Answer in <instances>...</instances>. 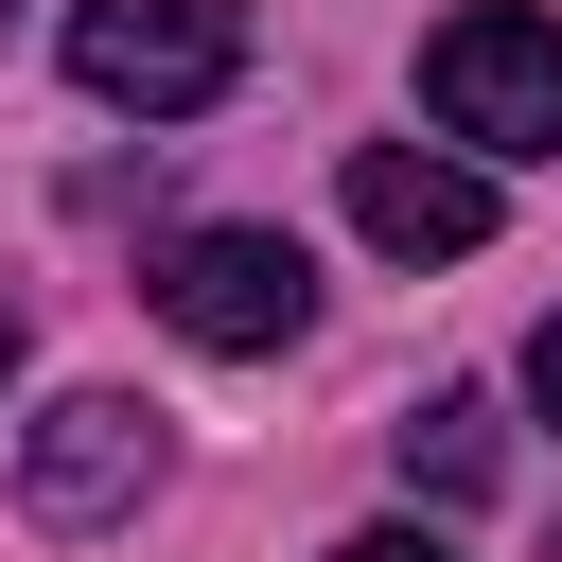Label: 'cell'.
<instances>
[{"instance_id": "obj_5", "label": "cell", "mask_w": 562, "mask_h": 562, "mask_svg": "<svg viewBox=\"0 0 562 562\" xmlns=\"http://www.w3.org/2000/svg\"><path fill=\"white\" fill-rule=\"evenodd\" d=\"M351 228L386 263H457L492 246V158H422V140H351Z\"/></svg>"}, {"instance_id": "obj_2", "label": "cell", "mask_w": 562, "mask_h": 562, "mask_svg": "<svg viewBox=\"0 0 562 562\" xmlns=\"http://www.w3.org/2000/svg\"><path fill=\"white\" fill-rule=\"evenodd\" d=\"M228 70H246V0H70V88L88 105L193 123V105H228Z\"/></svg>"}, {"instance_id": "obj_7", "label": "cell", "mask_w": 562, "mask_h": 562, "mask_svg": "<svg viewBox=\"0 0 562 562\" xmlns=\"http://www.w3.org/2000/svg\"><path fill=\"white\" fill-rule=\"evenodd\" d=\"M334 562H457V544H439V527H422V509H404V527H351V544H334Z\"/></svg>"}, {"instance_id": "obj_4", "label": "cell", "mask_w": 562, "mask_h": 562, "mask_svg": "<svg viewBox=\"0 0 562 562\" xmlns=\"http://www.w3.org/2000/svg\"><path fill=\"white\" fill-rule=\"evenodd\" d=\"M140 492H158V404H123V386H70L18 439V509L35 527H123Z\"/></svg>"}, {"instance_id": "obj_1", "label": "cell", "mask_w": 562, "mask_h": 562, "mask_svg": "<svg viewBox=\"0 0 562 562\" xmlns=\"http://www.w3.org/2000/svg\"><path fill=\"white\" fill-rule=\"evenodd\" d=\"M422 105H439V140H474V158H562V18H527V0L439 18V35H422Z\"/></svg>"}, {"instance_id": "obj_3", "label": "cell", "mask_w": 562, "mask_h": 562, "mask_svg": "<svg viewBox=\"0 0 562 562\" xmlns=\"http://www.w3.org/2000/svg\"><path fill=\"white\" fill-rule=\"evenodd\" d=\"M140 299H158L193 351H299V316H316V263H299L281 228H176Z\"/></svg>"}, {"instance_id": "obj_6", "label": "cell", "mask_w": 562, "mask_h": 562, "mask_svg": "<svg viewBox=\"0 0 562 562\" xmlns=\"http://www.w3.org/2000/svg\"><path fill=\"white\" fill-rule=\"evenodd\" d=\"M386 457H404V492H422V509H474V492L509 474V439H492V404H474V386H422V404L386 422Z\"/></svg>"}, {"instance_id": "obj_9", "label": "cell", "mask_w": 562, "mask_h": 562, "mask_svg": "<svg viewBox=\"0 0 562 562\" xmlns=\"http://www.w3.org/2000/svg\"><path fill=\"white\" fill-rule=\"evenodd\" d=\"M0 369H18V334H0Z\"/></svg>"}, {"instance_id": "obj_8", "label": "cell", "mask_w": 562, "mask_h": 562, "mask_svg": "<svg viewBox=\"0 0 562 562\" xmlns=\"http://www.w3.org/2000/svg\"><path fill=\"white\" fill-rule=\"evenodd\" d=\"M527 404H544V422H562V316H544V334H527Z\"/></svg>"}]
</instances>
